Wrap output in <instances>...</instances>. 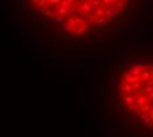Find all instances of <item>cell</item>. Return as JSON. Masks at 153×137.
Returning <instances> with one entry per match:
<instances>
[{
    "label": "cell",
    "mask_w": 153,
    "mask_h": 137,
    "mask_svg": "<svg viewBox=\"0 0 153 137\" xmlns=\"http://www.w3.org/2000/svg\"><path fill=\"white\" fill-rule=\"evenodd\" d=\"M115 75L111 74L110 75V102H111V105H115L118 107V102H116V96H115Z\"/></svg>",
    "instance_id": "cell-1"
},
{
    "label": "cell",
    "mask_w": 153,
    "mask_h": 137,
    "mask_svg": "<svg viewBox=\"0 0 153 137\" xmlns=\"http://www.w3.org/2000/svg\"><path fill=\"white\" fill-rule=\"evenodd\" d=\"M78 15H81L82 17L86 15V13L81 9V6H79L78 3H75L73 7L67 8V16H78Z\"/></svg>",
    "instance_id": "cell-2"
},
{
    "label": "cell",
    "mask_w": 153,
    "mask_h": 137,
    "mask_svg": "<svg viewBox=\"0 0 153 137\" xmlns=\"http://www.w3.org/2000/svg\"><path fill=\"white\" fill-rule=\"evenodd\" d=\"M63 28H65V32H66V33H74V32H75V29L78 28V27H76V24H75V19L69 17V19L66 20V23H65Z\"/></svg>",
    "instance_id": "cell-3"
},
{
    "label": "cell",
    "mask_w": 153,
    "mask_h": 137,
    "mask_svg": "<svg viewBox=\"0 0 153 137\" xmlns=\"http://www.w3.org/2000/svg\"><path fill=\"white\" fill-rule=\"evenodd\" d=\"M78 4H81V9H82L85 13H94V8L91 7L90 2H85V0H81V2H78Z\"/></svg>",
    "instance_id": "cell-4"
},
{
    "label": "cell",
    "mask_w": 153,
    "mask_h": 137,
    "mask_svg": "<svg viewBox=\"0 0 153 137\" xmlns=\"http://www.w3.org/2000/svg\"><path fill=\"white\" fill-rule=\"evenodd\" d=\"M53 8H52V6H49V3L48 2H40V7H38V12L41 13V15H45L48 11H52Z\"/></svg>",
    "instance_id": "cell-5"
},
{
    "label": "cell",
    "mask_w": 153,
    "mask_h": 137,
    "mask_svg": "<svg viewBox=\"0 0 153 137\" xmlns=\"http://www.w3.org/2000/svg\"><path fill=\"white\" fill-rule=\"evenodd\" d=\"M135 104L139 108H144L145 105H148V100L145 96H137V98H135Z\"/></svg>",
    "instance_id": "cell-6"
},
{
    "label": "cell",
    "mask_w": 153,
    "mask_h": 137,
    "mask_svg": "<svg viewBox=\"0 0 153 137\" xmlns=\"http://www.w3.org/2000/svg\"><path fill=\"white\" fill-rule=\"evenodd\" d=\"M53 9L57 12V15H58V16H63V17H66V16H67V8H65V7H63V6H61V4H59V6H54V7H53Z\"/></svg>",
    "instance_id": "cell-7"
},
{
    "label": "cell",
    "mask_w": 153,
    "mask_h": 137,
    "mask_svg": "<svg viewBox=\"0 0 153 137\" xmlns=\"http://www.w3.org/2000/svg\"><path fill=\"white\" fill-rule=\"evenodd\" d=\"M141 73H142V69H141V63H139V65L133 66L132 69H129V74H131V77L141 75Z\"/></svg>",
    "instance_id": "cell-8"
},
{
    "label": "cell",
    "mask_w": 153,
    "mask_h": 137,
    "mask_svg": "<svg viewBox=\"0 0 153 137\" xmlns=\"http://www.w3.org/2000/svg\"><path fill=\"white\" fill-rule=\"evenodd\" d=\"M119 90H120L123 94H125V95H132V92H133V86H132V84H121Z\"/></svg>",
    "instance_id": "cell-9"
},
{
    "label": "cell",
    "mask_w": 153,
    "mask_h": 137,
    "mask_svg": "<svg viewBox=\"0 0 153 137\" xmlns=\"http://www.w3.org/2000/svg\"><path fill=\"white\" fill-rule=\"evenodd\" d=\"M106 23H107V19H106V17H96L95 20H93V21H91V24H93V25H95V27L106 25Z\"/></svg>",
    "instance_id": "cell-10"
},
{
    "label": "cell",
    "mask_w": 153,
    "mask_h": 137,
    "mask_svg": "<svg viewBox=\"0 0 153 137\" xmlns=\"http://www.w3.org/2000/svg\"><path fill=\"white\" fill-rule=\"evenodd\" d=\"M104 17H106L107 20L115 17V7H114V6H112V7H108V8L106 9V15H104Z\"/></svg>",
    "instance_id": "cell-11"
},
{
    "label": "cell",
    "mask_w": 153,
    "mask_h": 137,
    "mask_svg": "<svg viewBox=\"0 0 153 137\" xmlns=\"http://www.w3.org/2000/svg\"><path fill=\"white\" fill-rule=\"evenodd\" d=\"M121 100H123L127 105L135 104V98H133L132 95H124V96H121Z\"/></svg>",
    "instance_id": "cell-12"
},
{
    "label": "cell",
    "mask_w": 153,
    "mask_h": 137,
    "mask_svg": "<svg viewBox=\"0 0 153 137\" xmlns=\"http://www.w3.org/2000/svg\"><path fill=\"white\" fill-rule=\"evenodd\" d=\"M152 75H153V73H149V71H142L141 73V80L142 82H149L150 79H152Z\"/></svg>",
    "instance_id": "cell-13"
},
{
    "label": "cell",
    "mask_w": 153,
    "mask_h": 137,
    "mask_svg": "<svg viewBox=\"0 0 153 137\" xmlns=\"http://www.w3.org/2000/svg\"><path fill=\"white\" fill-rule=\"evenodd\" d=\"M114 7H115V9H118V11H120V12H121V11L124 9V7H125L124 0H119V2H115Z\"/></svg>",
    "instance_id": "cell-14"
},
{
    "label": "cell",
    "mask_w": 153,
    "mask_h": 137,
    "mask_svg": "<svg viewBox=\"0 0 153 137\" xmlns=\"http://www.w3.org/2000/svg\"><path fill=\"white\" fill-rule=\"evenodd\" d=\"M74 4H75L74 0H62V2H61V6H63L65 8H70V7H73Z\"/></svg>",
    "instance_id": "cell-15"
},
{
    "label": "cell",
    "mask_w": 153,
    "mask_h": 137,
    "mask_svg": "<svg viewBox=\"0 0 153 137\" xmlns=\"http://www.w3.org/2000/svg\"><path fill=\"white\" fill-rule=\"evenodd\" d=\"M70 42L71 44H86V40L82 37H75V38H71Z\"/></svg>",
    "instance_id": "cell-16"
},
{
    "label": "cell",
    "mask_w": 153,
    "mask_h": 137,
    "mask_svg": "<svg viewBox=\"0 0 153 137\" xmlns=\"http://www.w3.org/2000/svg\"><path fill=\"white\" fill-rule=\"evenodd\" d=\"M90 4H91V7L93 8H100L102 7V0H91L90 2Z\"/></svg>",
    "instance_id": "cell-17"
},
{
    "label": "cell",
    "mask_w": 153,
    "mask_h": 137,
    "mask_svg": "<svg viewBox=\"0 0 153 137\" xmlns=\"http://www.w3.org/2000/svg\"><path fill=\"white\" fill-rule=\"evenodd\" d=\"M94 13H95V16H96V17H104V15H106V11H104L103 8H96Z\"/></svg>",
    "instance_id": "cell-18"
},
{
    "label": "cell",
    "mask_w": 153,
    "mask_h": 137,
    "mask_svg": "<svg viewBox=\"0 0 153 137\" xmlns=\"http://www.w3.org/2000/svg\"><path fill=\"white\" fill-rule=\"evenodd\" d=\"M81 31H82V33H89V31H90V25L87 24V23H85V24H82L81 27H78Z\"/></svg>",
    "instance_id": "cell-19"
},
{
    "label": "cell",
    "mask_w": 153,
    "mask_h": 137,
    "mask_svg": "<svg viewBox=\"0 0 153 137\" xmlns=\"http://www.w3.org/2000/svg\"><path fill=\"white\" fill-rule=\"evenodd\" d=\"M91 34H93L91 40H96V37L102 36V32H100V31H96V29H93V31H91Z\"/></svg>",
    "instance_id": "cell-20"
},
{
    "label": "cell",
    "mask_w": 153,
    "mask_h": 137,
    "mask_svg": "<svg viewBox=\"0 0 153 137\" xmlns=\"http://www.w3.org/2000/svg\"><path fill=\"white\" fill-rule=\"evenodd\" d=\"M127 119H129V120L132 121V124H133V125H139V119H137L136 116L129 115V116H127Z\"/></svg>",
    "instance_id": "cell-21"
},
{
    "label": "cell",
    "mask_w": 153,
    "mask_h": 137,
    "mask_svg": "<svg viewBox=\"0 0 153 137\" xmlns=\"http://www.w3.org/2000/svg\"><path fill=\"white\" fill-rule=\"evenodd\" d=\"M142 124H144V125H153V120L149 117V115H148V116H146V117L142 120Z\"/></svg>",
    "instance_id": "cell-22"
},
{
    "label": "cell",
    "mask_w": 153,
    "mask_h": 137,
    "mask_svg": "<svg viewBox=\"0 0 153 137\" xmlns=\"http://www.w3.org/2000/svg\"><path fill=\"white\" fill-rule=\"evenodd\" d=\"M42 40H44V41H46V42H54V41H55V38H54V37H52V36H48V34H45Z\"/></svg>",
    "instance_id": "cell-23"
},
{
    "label": "cell",
    "mask_w": 153,
    "mask_h": 137,
    "mask_svg": "<svg viewBox=\"0 0 153 137\" xmlns=\"http://www.w3.org/2000/svg\"><path fill=\"white\" fill-rule=\"evenodd\" d=\"M75 24H76V27H81L82 24H85L83 17H76V19H75Z\"/></svg>",
    "instance_id": "cell-24"
},
{
    "label": "cell",
    "mask_w": 153,
    "mask_h": 137,
    "mask_svg": "<svg viewBox=\"0 0 153 137\" xmlns=\"http://www.w3.org/2000/svg\"><path fill=\"white\" fill-rule=\"evenodd\" d=\"M61 2H62V0H49L48 3H49V6H54V4H55V6H59Z\"/></svg>",
    "instance_id": "cell-25"
},
{
    "label": "cell",
    "mask_w": 153,
    "mask_h": 137,
    "mask_svg": "<svg viewBox=\"0 0 153 137\" xmlns=\"http://www.w3.org/2000/svg\"><path fill=\"white\" fill-rule=\"evenodd\" d=\"M102 4L107 7V6H110V4H111V6H112V4H115V2H112V0H103Z\"/></svg>",
    "instance_id": "cell-26"
},
{
    "label": "cell",
    "mask_w": 153,
    "mask_h": 137,
    "mask_svg": "<svg viewBox=\"0 0 153 137\" xmlns=\"http://www.w3.org/2000/svg\"><path fill=\"white\" fill-rule=\"evenodd\" d=\"M33 46H34V49H36L37 52H40V50H41V48H42L41 42H34V44H33Z\"/></svg>",
    "instance_id": "cell-27"
},
{
    "label": "cell",
    "mask_w": 153,
    "mask_h": 137,
    "mask_svg": "<svg viewBox=\"0 0 153 137\" xmlns=\"http://www.w3.org/2000/svg\"><path fill=\"white\" fill-rule=\"evenodd\" d=\"M74 34H75V36H82L83 33H82V31H81L79 28H76V29H75V32H74Z\"/></svg>",
    "instance_id": "cell-28"
},
{
    "label": "cell",
    "mask_w": 153,
    "mask_h": 137,
    "mask_svg": "<svg viewBox=\"0 0 153 137\" xmlns=\"http://www.w3.org/2000/svg\"><path fill=\"white\" fill-rule=\"evenodd\" d=\"M142 82H140V83H136V84H133V90H137V88H142V84H141Z\"/></svg>",
    "instance_id": "cell-29"
},
{
    "label": "cell",
    "mask_w": 153,
    "mask_h": 137,
    "mask_svg": "<svg viewBox=\"0 0 153 137\" xmlns=\"http://www.w3.org/2000/svg\"><path fill=\"white\" fill-rule=\"evenodd\" d=\"M136 109V104H131V105H128V111L129 112H132V111H135Z\"/></svg>",
    "instance_id": "cell-30"
},
{
    "label": "cell",
    "mask_w": 153,
    "mask_h": 137,
    "mask_svg": "<svg viewBox=\"0 0 153 137\" xmlns=\"http://www.w3.org/2000/svg\"><path fill=\"white\" fill-rule=\"evenodd\" d=\"M118 21H114V20H107V23H106V25H115Z\"/></svg>",
    "instance_id": "cell-31"
},
{
    "label": "cell",
    "mask_w": 153,
    "mask_h": 137,
    "mask_svg": "<svg viewBox=\"0 0 153 137\" xmlns=\"http://www.w3.org/2000/svg\"><path fill=\"white\" fill-rule=\"evenodd\" d=\"M146 100H148V102H152V100H153V92H150V94L146 96Z\"/></svg>",
    "instance_id": "cell-32"
},
{
    "label": "cell",
    "mask_w": 153,
    "mask_h": 137,
    "mask_svg": "<svg viewBox=\"0 0 153 137\" xmlns=\"http://www.w3.org/2000/svg\"><path fill=\"white\" fill-rule=\"evenodd\" d=\"M124 67L129 69V67H132V63H131V62H125V63H124Z\"/></svg>",
    "instance_id": "cell-33"
},
{
    "label": "cell",
    "mask_w": 153,
    "mask_h": 137,
    "mask_svg": "<svg viewBox=\"0 0 153 137\" xmlns=\"http://www.w3.org/2000/svg\"><path fill=\"white\" fill-rule=\"evenodd\" d=\"M148 115H149V117L153 120V108H150V109H149V113H148Z\"/></svg>",
    "instance_id": "cell-34"
},
{
    "label": "cell",
    "mask_w": 153,
    "mask_h": 137,
    "mask_svg": "<svg viewBox=\"0 0 153 137\" xmlns=\"http://www.w3.org/2000/svg\"><path fill=\"white\" fill-rule=\"evenodd\" d=\"M124 3H125V7H132V6H131L132 3L129 2V0H124Z\"/></svg>",
    "instance_id": "cell-35"
},
{
    "label": "cell",
    "mask_w": 153,
    "mask_h": 137,
    "mask_svg": "<svg viewBox=\"0 0 153 137\" xmlns=\"http://www.w3.org/2000/svg\"><path fill=\"white\" fill-rule=\"evenodd\" d=\"M17 4L19 6H23V4H27V2H25V0H20V2H17Z\"/></svg>",
    "instance_id": "cell-36"
},
{
    "label": "cell",
    "mask_w": 153,
    "mask_h": 137,
    "mask_svg": "<svg viewBox=\"0 0 153 137\" xmlns=\"http://www.w3.org/2000/svg\"><path fill=\"white\" fill-rule=\"evenodd\" d=\"M148 83H149V84H148V86H152V87H153V79H150V80H149V82H148Z\"/></svg>",
    "instance_id": "cell-37"
},
{
    "label": "cell",
    "mask_w": 153,
    "mask_h": 137,
    "mask_svg": "<svg viewBox=\"0 0 153 137\" xmlns=\"http://www.w3.org/2000/svg\"><path fill=\"white\" fill-rule=\"evenodd\" d=\"M152 79H153V75H152Z\"/></svg>",
    "instance_id": "cell-38"
}]
</instances>
